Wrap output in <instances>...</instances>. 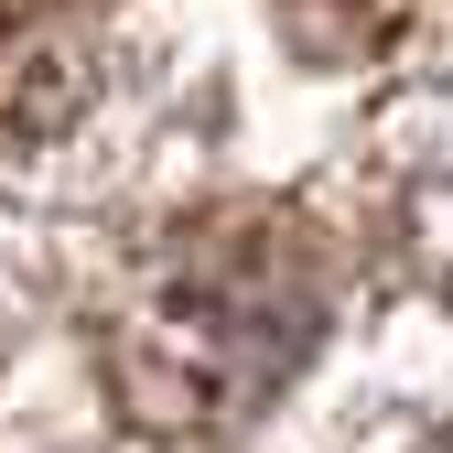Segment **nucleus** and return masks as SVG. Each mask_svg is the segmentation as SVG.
<instances>
[{"label": "nucleus", "mask_w": 453, "mask_h": 453, "mask_svg": "<svg viewBox=\"0 0 453 453\" xmlns=\"http://www.w3.org/2000/svg\"><path fill=\"white\" fill-rule=\"evenodd\" d=\"M324 346V249L292 216H195L119 292L108 378L141 432L216 442L249 432Z\"/></svg>", "instance_id": "obj_1"}, {"label": "nucleus", "mask_w": 453, "mask_h": 453, "mask_svg": "<svg viewBox=\"0 0 453 453\" xmlns=\"http://www.w3.org/2000/svg\"><path fill=\"white\" fill-rule=\"evenodd\" d=\"M87 97V54L54 12H12L0 0V151H33L76 119Z\"/></svg>", "instance_id": "obj_2"}, {"label": "nucleus", "mask_w": 453, "mask_h": 453, "mask_svg": "<svg viewBox=\"0 0 453 453\" xmlns=\"http://www.w3.org/2000/svg\"><path fill=\"white\" fill-rule=\"evenodd\" d=\"M388 453H453V421H432V432H400Z\"/></svg>", "instance_id": "obj_3"}]
</instances>
